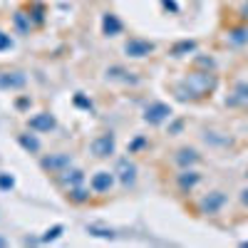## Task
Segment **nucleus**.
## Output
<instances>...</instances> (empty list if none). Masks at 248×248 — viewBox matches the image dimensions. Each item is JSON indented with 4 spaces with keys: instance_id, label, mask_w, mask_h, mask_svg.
I'll use <instances>...</instances> for the list:
<instances>
[{
    "instance_id": "nucleus-1",
    "label": "nucleus",
    "mask_w": 248,
    "mask_h": 248,
    "mask_svg": "<svg viewBox=\"0 0 248 248\" xmlns=\"http://www.w3.org/2000/svg\"><path fill=\"white\" fill-rule=\"evenodd\" d=\"M184 87L186 90H181V87H176V97L179 99H189V97H203V94H209L214 87H216V77L214 75H209V72H194V75H189L184 79Z\"/></svg>"
},
{
    "instance_id": "nucleus-2",
    "label": "nucleus",
    "mask_w": 248,
    "mask_h": 248,
    "mask_svg": "<svg viewBox=\"0 0 248 248\" xmlns=\"http://www.w3.org/2000/svg\"><path fill=\"white\" fill-rule=\"evenodd\" d=\"M114 149H117V139H114L112 132H105V134L94 137L92 144H90V152H92L97 159H109V156L114 154Z\"/></svg>"
},
{
    "instance_id": "nucleus-3",
    "label": "nucleus",
    "mask_w": 248,
    "mask_h": 248,
    "mask_svg": "<svg viewBox=\"0 0 248 248\" xmlns=\"http://www.w3.org/2000/svg\"><path fill=\"white\" fill-rule=\"evenodd\" d=\"M28 85V75L20 72V70H3L0 72V90L3 92H15V90H23Z\"/></svg>"
},
{
    "instance_id": "nucleus-4",
    "label": "nucleus",
    "mask_w": 248,
    "mask_h": 248,
    "mask_svg": "<svg viewBox=\"0 0 248 248\" xmlns=\"http://www.w3.org/2000/svg\"><path fill=\"white\" fill-rule=\"evenodd\" d=\"M174 109L167 105V102H152V105H147V109H144V122L147 124H161L171 119Z\"/></svg>"
},
{
    "instance_id": "nucleus-5",
    "label": "nucleus",
    "mask_w": 248,
    "mask_h": 248,
    "mask_svg": "<svg viewBox=\"0 0 248 248\" xmlns=\"http://www.w3.org/2000/svg\"><path fill=\"white\" fill-rule=\"evenodd\" d=\"M40 167H43L45 171H50V174H60V171H65L67 167H72V156H70V154H65V152H57V154L43 156Z\"/></svg>"
},
{
    "instance_id": "nucleus-6",
    "label": "nucleus",
    "mask_w": 248,
    "mask_h": 248,
    "mask_svg": "<svg viewBox=\"0 0 248 248\" xmlns=\"http://www.w3.org/2000/svg\"><path fill=\"white\" fill-rule=\"evenodd\" d=\"M28 127L32 132H40V134H50L55 127H57V119L50 114V112H37L28 119Z\"/></svg>"
},
{
    "instance_id": "nucleus-7",
    "label": "nucleus",
    "mask_w": 248,
    "mask_h": 248,
    "mask_svg": "<svg viewBox=\"0 0 248 248\" xmlns=\"http://www.w3.org/2000/svg\"><path fill=\"white\" fill-rule=\"evenodd\" d=\"M124 52H127L129 57L139 60V57H147L154 52V43H149V40H141V37H129L127 43H124Z\"/></svg>"
},
{
    "instance_id": "nucleus-8",
    "label": "nucleus",
    "mask_w": 248,
    "mask_h": 248,
    "mask_svg": "<svg viewBox=\"0 0 248 248\" xmlns=\"http://www.w3.org/2000/svg\"><path fill=\"white\" fill-rule=\"evenodd\" d=\"M114 176L124 184V186H132L137 181V164L129 159V156H122L117 161V169H114Z\"/></svg>"
},
{
    "instance_id": "nucleus-9",
    "label": "nucleus",
    "mask_w": 248,
    "mask_h": 248,
    "mask_svg": "<svg viewBox=\"0 0 248 248\" xmlns=\"http://www.w3.org/2000/svg\"><path fill=\"white\" fill-rule=\"evenodd\" d=\"M223 203H226V194H223V191H211V194H206V196L201 199L199 209H201V214L214 216V214H218V211L223 209Z\"/></svg>"
},
{
    "instance_id": "nucleus-10",
    "label": "nucleus",
    "mask_w": 248,
    "mask_h": 248,
    "mask_svg": "<svg viewBox=\"0 0 248 248\" xmlns=\"http://www.w3.org/2000/svg\"><path fill=\"white\" fill-rule=\"evenodd\" d=\"M114 171H97L92 179H90V189L94 194H107L112 186H114Z\"/></svg>"
},
{
    "instance_id": "nucleus-11",
    "label": "nucleus",
    "mask_w": 248,
    "mask_h": 248,
    "mask_svg": "<svg viewBox=\"0 0 248 248\" xmlns=\"http://www.w3.org/2000/svg\"><path fill=\"white\" fill-rule=\"evenodd\" d=\"M82 181H85V174H82V169L67 167L65 171H60V184L65 186V189H70V186H79Z\"/></svg>"
},
{
    "instance_id": "nucleus-12",
    "label": "nucleus",
    "mask_w": 248,
    "mask_h": 248,
    "mask_svg": "<svg viewBox=\"0 0 248 248\" xmlns=\"http://www.w3.org/2000/svg\"><path fill=\"white\" fill-rule=\"evenodd\" d=\"M102 32H105L107 37H114L122 32V20L114 15V13H107L105 17H102Z\"/></svg>"
},
{
    "instance_id": "nucleus-13",
    "label": "nucleus",
    "mask_w": 248,
    "mask_h": 248,
    "mask_svg": "<svg viewBox=\"0 0 248 248\" xmlns=\"http://www.w3.org/2000/svg\"><path fill=\"white\" fill-rule=\"evenodd\" d=\"M176 181H179V189H181V191H191L194 186L201 181V174H199V171H191V169H184Z\"/></svg>"
},
{
    "instance_id": "nucleus-14",
    "label": "nucleus",
    "mask_w": 248,
    "mask_h": 248,
    "mask_svg": "<svg viewBox=\"0 0 248 248\" xmlns=\"http://www.w3.org/2000/svg\"><path fill=\"white\" fill-rule=\"evenodd\" d=\"M17 144L23 147L28 154H37L40 152V139L35 134H17Z\"/></svg>"
},
{
    "instance_id": "nucleus-15",
    "label": "nucleus",
    "mask_w": 248,
    "mask_h": 248,
    "mask_svg": "<svg viewBox=\"0 0 248 248\" xmlns=\"http://www.w3.org/2000/svg\"><path fill=\"white\" fill-rule=\"evenodd\" d=\"M199 159H201L199 152L196 149H189V147H184V149L176 152V161L181 164V167H191V164H196Z\"/></svg>"
},
{
    "instance_id": "nucleus-16",
    "label": "nucleus",
    "mask_w": 248,
    "mask_h": 248,
    "mask_svg": "<svg viewBox=\"0 0 248 248\" xmlns=\"http://www.w3.org/2000/svg\"><path fill=\"white\" fill-rule=\"evenodd\" d=\"M67 199L72 203H85V201H90V191L82 184L79 186H70V189H67Z\"/></svg>"
},
{
    "instance_id": "nucleus-17",
    "label": "nucleus",
    "mask_w": 248,
    "mask_h": 248,
    "mask_svg": "<svg viewBox=\"0 0 248 248\" xmlns=\"http://www.w3.org/2000/svg\"><path fill=\"white\" fill-rule=\"evenodd\" d=\"M87 233H90V236H97V238H109V241L117 236L112 229H107V226H99V223H90V226H87Z\"/></svg>"
},
{
    "instance_id": "nucleus-18",
    "label": "nucleus",
    "mask_w": 248,
    "mask_h": 248,
    "mask_svg": "<svg viewBox=\"0 0 248 248\" xmlns=\"http://www.w3.org/2000/svg\"><path fill=\"white\" fill-rule=\"evenodd\" d=\"M62 231H65V226H62V223H55L52 229H47L43 236H40V243H50V241H57V238L62 236Z\"/></svg>"
},
{
    "instance_id": "nucleus-19",
    "label": "nucleus",
    "mask_w": 248,
    "mask_h": 248,
    "mask_svg": "<svg viewBox=\"0 0 248 248\" xmlns=\"http://www.w3.org/2000/svg\"><path fill=\"white\" fill-rule=\"evenodd\" d=\"M107 77L109 79H122V82H137V77H132V72L122 70V67H109L107 70Z\"/></svg>"
},
{
    "instance_id": "nucleus-20",
    "label": "nucleus",
    "mask_w": 248,
    "mask_h": 248,
    "mask_svg": "<svg viewBox=\"0 0 248 248\" xmlns=\"http://www.w3.org/2000/svg\"><path fill=\"white\" fill-rule=\"evenodd\" d=\"M13 23H15V28H17V32H20V35H25V32H30V15L25 17V13H15V17H13Z\"/></svg>"
},
{
    "instance_id": "nucleus-21",
    "label": "nucleus",
    "mask_w": 248,
    "mask_h": 248,
    "mask_svg": "<svg viewBox=\"0 0 248 248\" xmlns=\"http://www.w3.org/2000/svg\"><path fill=\"white\" fill-rule=\"evenodd\" d=\"M194 47H196L194 40H184V43H176V45L171 47V55H174V57H181V55H186V52H191Z\"/></svg>"
},
{
    "instance_id": "nucleus-22",
    "label": "nucleus",
    "mask_w": 248,
    "mask_h": 248,
    "mask_svg": "<svg viewBox=\"0 0 248 248\" xmlns=\"http://www.w3.org/2000/svg\"><path fill=\"white\" fill-rule=\"evenodd\" d=\"M10 189H15V179H13V174H0V191H10Z\"/></svg>"
},
{
    "instance_id": "nucleus-23",
    "label": "nucleus",
    "mask_w": 248,
    "mask_h": 248,
    "mask_svg": "<svg viewBox=\"0 0 248 248\" xmlns=\"http://www.w3.org/2000/svg\"><path fill=\"white\" fill-rule=\"evenodd\" d=\"M75 105H77L79 109H87V112H92V99H87L82 92H77V94H75Z\"/></svg>"
},
{
    "instance_id": "nucleus-24",
    "label": "nucleus",
    "mask_w": 248,
    "mask_h": 248,
    "mask_svg": "<svg viewBox=\"0 0 248 248\" xmlns=\"http://www.w3.org/2000/svg\"><path fill=\"white\" fill-rule=\"evenodd\" d=\"M231 40H233V43H246V40H248V30H233L231 32Z\"/></svg>"
},
{
    "instance_id": "nucleus-25",
    "label": "nucleus",
    "mask_w": 248,
    "mask_h": 248,
    "mask_svg": "<svg viewBox=\"0 0 248 248\" xmlns=\"http://www.w3.org/2000/svg\"><path fill=\"white\" fill-rule=\"evenodd\" d=\"M144 144H147V139H144V137H137V139H134V141L129 144V154H134L137 149H141Z\"/></svg>"
},
{
    "instance_id": "nucleus-26",
    "label": "nucleus",
    "mask_w": 248,
    "mask_h": 248,
    "mask_svg": "<svg viewBox=\"0 0 248 248\" xmlns=\"http://www.w3.org/2000/svg\"><path fill=\"white\" fill-rule=\"evenodd\" d=\"M238 99L248 105V85H241V87H238Z\"/></svg>"
},
{
    "instance_id": "nucleus-27",
    "label": "nucleus",
    "mask_w": 248,
    "mask_h": 248,
    "mask_svg": "<svg viewBox=\"0 0 248 248\" xmlns=\"http://www.w3.org/2000/svg\"><path fill=\"white\" fill-rule=\"evenodd\" d=\"M161 3H164V8H169L171 13H179V5L174 3V0H161Z\"/></svg>"
},
{
    "instance_id": "nucleus-28",
    "label": "nucleus",
    "mask_w": 248,
    "mask_h": 248,
    "mask_svg": "<svg viewBox=\"0 0 248 248\" xmlns=\"http://www.w3.org/2000/svg\"><path fill=\"white\" fill-rule=\"evenodd\" d=\"M10 45H13V40H10V37H5L3 32H0V50H3V47H10Z\"/></svg>"
},
{
    "instance_id": "nucleus-29",
    "label": "nucleus",
    "mask_w": 248,
    "mask_h": 248,
    "mask_svg": "<svg viewBox=\"0 0 248 248\" xmlns=\"http://www.w3.org/2000/svg\"><path fill=\"white\" fill-rule=\"evenodd\" d=\"M15 105H17V109H25V107H30V99H28V97H23V99H17Z\"/></svg>"
},
{
    "instance_id": "nucleus-30",
    "label": "nucleus",
    "mask_w": 248,
    "mask_h": 248,
    "mask_svg": "<svg viewBox=\"0 0 248 248\" xmlns=\"http://www.w3.org/2000/svg\"><path fill=\"white\" fill-rule=\"evenodd\" d=\"M181 127H184V122H174L169 132H171V134H179V132H181Z\"/></svg>"
},
{
    "instance_id": "nucleus-31",
    "label": "nucleus",
    "mask_w": 248,
    "mask_h": 248,
    "mask_svg": "<svg viewBox=\"0 0 248 248\" xmlns=\"http://www.w3.org/2000/svg\"><path fill=\"white\" fill-rule=\"evenodd\" d=\"M241 203H243V206H248V189H243V191H241Z\"/></svg>"
},
{
    "instance_id": "nucleus-32",
    "label": "nucleus",
    "mask_w": 248,
    "mask_h": 248,
    "mask_svg": "<svg viewBox=\"0 0 248 248\" xmlns=\"http://www.w3.org/2000/svg\"><path fill=\"white\" fill-rule=\"evenodd\" d=\"M5 246H8V238H5V236H0V248H5Z\"/></svg>"
},
{
    "instance_id": "nucleus-33",
    "label": "nucleus",
    "mask_w": 248,
    "mask_h": 248,
    "mask_svg": "<svg viewBox=\"0 0 248 248\" xmlns=\"http://www.w3.org/2000/svg\"><path fill=\"white\" fill-rule=\"evenodd\" d=\"M241 246H248V241H243V243H241Z\"/></svg>"
},
{
    "instance_id": "nucleus-34",
    "label": "nucleus",
    "mask_w": 248,
    "mask_h": 248,
    "mask_svg": "<svg viewBox=\"0 0 248 248\" xmlns=\"http://www.w3.org/2000/svg\"><path fill=\"white\" fill-rule=\"evenodd\" d=\"M246 13H248V5H246Z\"/></svg>"
}]
</instances>
